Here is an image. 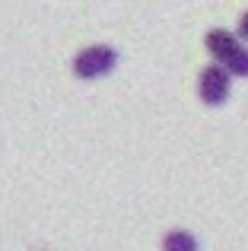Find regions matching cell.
Returning a JSON list of instances; mask_svg holds the SVG:
<instances>
[{
  "mask_svg": "<svg viewBox=\"0 0 248 251\" xmlns=\"http://www.w3.org/2000/svg\"><path fill=\"white\" fill-rule=\"evenodd\" d=\"M204 45L213 54V61H217L229 76H248V48L232 35V32L213 29V32H207Z\"/></svg>",
  "mask_w": 248,
  "mask_h": 251,
  "instance_id": "1",
  "label": "cell"
},
{
  "mask_svg": "<svg viewBox=\"0 0 248 251\" xmlns=\"http://www.w3.org/2000/svg\"><path fill=\"white\" fill-rule=\"evenodd\" d=\"M118 64V51L108 48V45H89L80 54L74 57V74L80 80H99V76H108Z\"/></svg>",
  "mask_w": 248,
  "mask_h": 251,
  "instance_id": "2",
  "label": "cell"
},
{
  "mask_svg": "<svg viewBox=\"0 0 248 251\" xmlns=\"http://www.w3.org/2000/svg\"><path fill=\"white\" fill-rule=\"evenodd\" d=\"M232 89V76L226 74L220 64H210V67L200 70V80H198V96L204 105H223L229 99Z\"/></svg>",
  "mask_w": 248,
  "mask_h": 251,
  "instance_id": "3",
  "label": "cell"
},
{
  "mask_svg": "<svg viewBox=\"0 0 248 251\" xmlns=\"http://www.w3.org/2000/svg\"><path fill=\"white\" fill-rule=\"evenodd\" d=\"M162 251H200V245L191 232L172 229V232H166V239H162Z\"/></svg>",
  "mask_w": 248,
  "mask_h": 251,
  "instance_id": "4",
  "label": "cell"
},
{
  "mask_svg": "<svg viewBox=\"0 0 248 251\" xmlns=\"http://www.w3.org/2000/svg\"><path fill=\"white\" fill-rule=\"evenodd\" d=\"M236 38H239V42H242V38L248 42V10L242 13V19H239V35Z\"/></svg>",
  "mask_w": 248,
  "mask_h": 251,
  "instance_id": "5",
  "label": "cell"
}]
</instances>
